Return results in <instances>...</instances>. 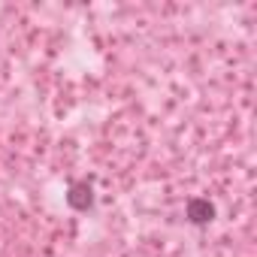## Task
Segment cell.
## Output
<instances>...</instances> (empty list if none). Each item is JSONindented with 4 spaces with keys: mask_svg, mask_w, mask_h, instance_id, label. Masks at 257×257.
<instances>
[{
    "mask_svg": "<svg viewBox=\"0 0 257 257\" xmlns=\"http://www.w3.org/2000/svg\"><path fill=\"white\" fill-rule=\"evenodd\" d=\"M188 218H191L194 224H206V221L215 218V206H212L209 200H191V203H188Z\"/></svg>",
    "mask_w": 257,
    "mask_h": 257,
    "instance_id": "obj_1",
    "label": "cell"
},
{
    "mask_svg": "<svg viewBox=\"0 0 257 257\" xmlns=\"http://www.w3.org/2000/svg\"><path fill=\"white\" fill-rule=\"evenodd\" d=\"M76 209H88L91 206V191H88V185H73V191H70V197H67Z\"/></svg>",
    "mask_w": 257,
    "mask_h": 257,
    "instance_id": "obj_2",
    "label": "cell"
}]
</instances>
